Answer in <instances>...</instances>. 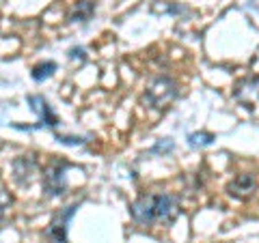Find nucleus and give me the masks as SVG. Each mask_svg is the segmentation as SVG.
<instances>
[{
	"instance_id": "obj_1",
	"label": "nucleus",
	"mask_w": 259,
	"mask_h": 243,
	"mask_svg": "<svg viewBox=\"0 0 259 243\" xmlns=\"http://www.w3.org/2000/svg\"><path fill=\"white\" fill-rule=\"evenodd\" d=\"M134 222L143 226L151 224H173L180 215V205L177 198L171 194H149V196H141L139 200L130 207Z\"/></svg>"
},
{
	"instance_id": "obj_2",
	"label": "nucleus",
	"mask_w": 259,
	"mask_h": 243,
	"mask_svg": "<svg viewBox=\"0 0 259 243\" xmlns=\"http://www.w3.org/2000/svg\"><path fill=\"white\" fill-rule=\"evenodd\" d=\"M177 84L173 82L171 78H158V80H153V82L149 84L147 88V103L151 108H156V110H162V108H166L171 101L177 99Z\"/></svg>"
},
{
	"instance_id": "obj_3",
	"label": "nucleus",
	"mask_w": 259,
	"mask_h": 243,
	"mask_svg": "<svg viewBox=\"0 0 259 243\" xmlns=\"http://www.w3.org/2000/svg\"><path fill=\"white\" fill-rule=\"evenodd\" d=\"M71 166L67 161H52L44 170V190L48 196H63L67 192V170Z\"/></svg>"
},
{
	"instance_id": "obj_4",
	"label": "nucleus",
	"mask_w": 259,
	"mask_h": 243,
	"mask_svg": "<svg viewBox=\"0 0 259 243\" xmlns=\"http://www.w3.org/2000/svg\"><path fill=\"white\" fill-rule=\"evenodd\" d=\"M78 209H80V202H74V205L61 209V211L52 217V222H50V226H48V230H46L48 241L50 243H69L67 241V226L71 222V217L76 215Z\"/></svg>"
},
{
	"instance_id": "obj_5",
	"label": "nucleus",
	"mask_w": 259,
	"mask_h": 243,
	"mask_svg": "<svg viewBox=\"0 0 259 243\" xmlns=\"http://www.w3.org/2000/svg\"><path fill=\"white\" fill-rule=\"evenodd\" d=\"M229 194L233 198H238V200H246L248 196H253L255 190H257V181H255V176L253 174H238L236 179H233L229 183Z\"/></svg>"
},
{
	"instance_id": "obj_6",
	"label": "nucleus",
	"mask_w": 259,
	"mask_h": 243,
	"mask_svg": "<svg viewBox=\"0 0 259 243\" xmlns=\"http://www.w3.org/2000/svg\"><path fill=\"white\" fill-rule=\"evenodd\" d=\"M28 103H30L32 112H37L39 125H41V127H56V125H59V118H56L52 108L48 106V101L44 99L41 95H30L28 97Z\"/></svg>"
},
{
	"instance_id": "obj_7",
	"label": "nucleus",
	"mask_w": 259,
	"mask_h": 243,
	"mask_svg": "<svg viewBox=\"0 0 259 243\" xmlns=\"http://www.w3.org/2000/svg\"><path fill=\"white\" fill-rule=\"evenodd\" d=\"M35 170H37V161L32 159L30 155H24V157H18L13 161V174H15V179H18V183H30L32 179V174H35Z\"/></svg>"
},
{
	"instance_id": "obj_8",
	"label": "nucleus",
	"mask_w": 259,
	"mask_h": 243,
	"mask_svg": "<svg viewBox=\"0 0 259 243\" xmlns=\"http://www.w3.org/2000/svg\"><path fill=\"white\" fill-rule=\"evenodd\" d=\"M93 11H95V7L91 0H82V3H78L74 7V11L69 13V22H89L93 18Z\"/></svg>"
},
{
	"instance_id": "obj_9",
	"label": "nucleus",
	"mask_w": 259,
	"mask_h": 243,
	"mask_svg": "<svg viewBox=\"0 0 259 243\" xmlns=\"http://www.w3.org/2000/svg\"><path fill=\"white\" fill-rule=\"evenodd\" d=\"M56 71V63H52V60H46V63H41V65H37L35 69H32V80L35 82H44V80H48L52 74Z\"/></svg>"
},
{
	"instance_id": "obj_10",
	"label": "nucleus",
	"mask_w": 259,
	"mask_h": 243,
	"mask_svg": "<svg viewBox=\"0 0 259 243\" xmlns=\"http://www.w3.org/2000/svg\"><path fill=\"white\" fill-rule=\"evenodd\" d=\"M216 140L214 134H205V132H197V134H190L188 136V144L190 147H207Z\"/></svg>"
},
{
	"instance_id": "obj_11",
	"label": "nucleus",
	"mask_w": 259,
	"mask_h": 243,
	"mask_svg": "<svg viewBox=\"0 0 259 243\" xmlns=\"http://www.w3.org/2000/svg\"><path fill=\"white\" fill-rule=\"evenodd\" d=\"M173 149H175V144H173L171 138H162V140H158V142H156V147H151V151H149V153H153V155H158V153H171Z\"/></svg>"
},
{
	"instance_id": "obj_12",
	"label": "nucleus",
	"mask_w": 259,
	"mask_h": 243,
	"mask_svg": "<svg viewBox=\"0 0 259 243\" xmlns=\"http://www.w3.org/2000/svg\"><path fill=\"white\" fill-rule=\"evenodd\" d=\"M56 140L63 144H71V147H78V144H84V138H74V136H56Z\"/></svg>"
},
{
	"instance_id": "obj_13",
	"label": "nucleus",
	"mask_w": 259,
	"mask_h": 243,
	"mask_svg": "<svg viewBox=\"0 0 259 243\" xmlns=\"http://www.w3.org/2000/svg\"><path fill=\"white\" fill-rule=\"evenodd\" d=\"M69 58H80V60H84V50H82V47H74V50H71L69 52Z\"/></svg>"
},
{
	"instance_id": "obj_14",
	"label": "nucleus",
	"mask_w": 259,
	"mask_h": 243,
	"mask_svg": "<svg viewBox=\"0 0 259 243\" xmlns=\"http://www.w3.org/2000/svg\"><path fill=\"white\" fill-rule=\"evenodd\" d=\"M5 217V202H0V220Z\"/></svg>"
}]
</instances>
